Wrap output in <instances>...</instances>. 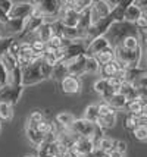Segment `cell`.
Returning <instances> with one entry per match:
<instances>
[{
  "label": "cell",
  "mask_w": 147,
  "mask_h": 157,
  "mask_svg": "<svg viewBox=\"0 0 147 157\" xmlns=\"http://www.w3.org/2000/svg\"><path fill=\"white\" fill-rule=\"evenodd\" d=\"M41 60L43 59H37L34 63L22 69V85L24 87L35 85V84L44 81V76L41 74Z\"/></svg>",
  "instance_id": "6da1fadb"
},
{
  "label": "cell",
  "mask_w": 147,
  "mask_h": 157,
  "mask_svg": "<svg viewBox=\"0 0 147 157\" xmlns=\"http://www.w3.org/2000/svg\"><path fill=\"white\" fill-rule=\"evenodd\" d=\"M35 3H37V7L44 18H53V21H59L60 13H62V2L41 0V2H35Z\"/></svg>",
  "instance_id": "7a4b0ae2"
},
{
  "label": "cell",
  "mask_w": 147,
  "mask_h": 157,
  "mask_svg": "<svg viewBox=\"0 0 147 157\" xmlns=\"http://www.w3.org/2000/svg\"><path fill=\"white\" fill-rule=\"evenodd\" d=\"M35 9H37V3L35 2H19V3H15L12 12L9 13V18L10 19L27 21L34 15Z\"/></svg>",
  "instance_id": "3957f363"
},
{
  "label": "cell",
  "mask_w": 147,
  "mask_h": 157,
  "mask_svg": "<svg viewBox=\"0 0 147 157\" xmlns=\"http://www.w3.org/2000/svg\"><path fill=\"white\" fill-rule=\"evenodd\" d=\"M96 128H97V123H91L83 117V119H77V121L74 122V125L71 126V131L75 132L79 137L91 138V140H93L94 132H96Z\"/></svg>",
  "instance_id": "277c9868"
},
{
  "label": "cell",
  "mask_w": 147,
  "mask_h": 157,
  "mask_svg": "<svg viewBox=\"0 0 147 157\" xmlns=\"http://www.w3.org/2000/svg\"><path fill=\"white\" fill-rule=\"evenodd\" d=\"M59 21L62 22L63 27L78 28V25H79V13H77L75 10L71 9L68 2H62V13H60Z\"/></svg>",
  "instance_id": "5b68a950"
},
{
  "label": "cell",
  "mask_w": 147,
  "mask_h": 157,
  "mask_svg": "<svg viewBox=\"0 0 147 157\" xmlns=\"http://www.w3.org/2000/svg\"><path fill=\"white\" fill-rule=\"evenodd\" d=\"M110 13H112V9L107 5V0H96V2H93V6H91L93 24H96L100 19H105L107 16H110Z\"/></svg>",
  "instance_id": "8992f818"
},
{
  "label": "cell",
  "mask_w": 147,
  "mask_h": 157,
  "mask_svg": "<svg viewBox=\"0 0 147 157\" xmlns=\"http://www.w3.org/2000/svg\"><path fill=\"white\" fill-rule=\"evenodd\" d=\"M96 150V143L91 140V138H84L79 137L77 140V143L72 148V153L77 157H83L85 154H90V153H94Z\"/></svg>",
  "instance_id": "52a82bcc"
},
{
  "label": "cell",
  "mask_w": 147,
  "mask_h": 157,
  "mask_svg": "<svg viewBox=\"0 0 147 157\" xmlns=\"http://www.w3.org/2000/svg\"><path fill=\"white\" fill-rule=\"evenodd\" d=\"M22 90H24L22 85L21 87H9V85H6L0 91V103H7V104L14 106L15 103H18V100H19Z\"/></svg>",
  "instance_id": "ba28073f"
},
{
  "label": "cell",
  "mask_w": 147,
  "mask_h": 157,
  "mask_svg": "<svg viewBox=\"0 0 147 157\" xmlns=\"http://www.w3.org/2000/svg\"><path fill=\"white\" fill-rule=\"evenodd\" d=\"M112 46L110 41L107 40L106 37H99L96 40H93L88 44L87 47V52H85V56H90V57H96L97 55H100L102 52H105L106 48H109Z\"/></svg>",
  "instance_id": "9c48e42d"
},
{
  "label": "cell",
  "mask_w": 147,
  "mask_h": 157,
  "mask_svg": "<svg viewBox=\"0 0 147 157\" xmlns=\"http://www.w3.org/2000/svg\"><path fill=\"white\" fill-rule=\"evenodd\" d=\"M60 90H62V93H65V94H71V96L78 94L81 91V81H79V78L72 76V75L66 76L60 82Z\"/></svg>",
  "instance_id": "30bf717a"
},
{
  "label": "cell",
  "mask_w": 147,
  "mask_h": 157,
  "mask_svg": "<svg viewBox=\"0 0 147 157\" xmlns=\"http://www.w3.org/2000/svg\"><path fill=\"white\" fill-rule=\"evenodd\" d=\"M85 62H87V56L83 55L77 57V59H74V60L68 62L66 65H68V71H69V75L72 76H83L85 74Z\"/></svg>",
  "instance_id": "8fae6325"
},
{
  "label": "cell",
  "mask_w": 147,
  "mask_h": 157,
  "mask_svg": "<svg viewBox=\"0 0 147 157\" xmlns=\"http://www.w3.org/2000/svg\"><path fill=\"white\" fill-rule=\"evenodd\" d=\"M119 71H121V65H119V62L115 59L113 62L107 63L105 66H100V76H102L103 79H110V78L118 75Z\"/></svg>",
  "instance_id": "7c38bea8"
},
{
  "label": "cell",
  "mask_w": 147,
  "mask_h": 157,
  "mask_svg": "<svg viewBox=\"0 0 147 157\" xmlns=\"http://www.w3.org/2000/svg\"><path fill=\"white\" fill-rule=\"evenodd\" d=\"M131 3H133L131 0H125V2L121 0L119 6L115 7L112 10V13H110L112 19L115 21V22H125V12H126V9L131 6Z\"/></svg>",
  "instance_id": "4fadbf2b"
},
{
  "label": "cell",
  "mask_w": 147,
  "mask_h": 157,
  "mask_svg": "<svg viewBox=\"0 0 147 157\" xmlns=\"http://www.w3.org/2000/svg\"><path fill=\"white\" fill-rule=\"evenodd\" d=\"M27 137H28L29 143H33L37 147H40L46 141V137L37 129V126H33V125H27Z\"/></svg>",
  "instance_id": "5bb4252c"
},
{
  "label": "cell",
  "mask_w": 147,
  "mask_h": 157,
  "mask_svg": "<svg viewBox=\"0 0 147 157\" xmlns=\"http://www.w3.org/2000/svg\"><path fill=\"white\" fill-rule=\"evenodd\" d=\"M53 35H55V33H53V25H52V22H46V24L37 31L38 40L43 41L44 44H49Z\"/></svg>",
  "instance_id": "9a60e30c"
},
{
  "label": "cell",
  "mask_w": 147,
  "mask_h": 157,
  "mask_svg": "<svg viewBox=\"0 0 147 157\" xmlns=\"http://www.w3.org/2000/svg\"><path fill=\"white\" fill-rule=\"evenodd\" d=\"M141 16H143V10H141L140 7L133 2V3H131V6L128 7V9H126V12H125V22L135 24Z\"/></svg>",
  "instance_id": "2e32d148"
},
{
  "label": "cell",
  "mask_w": 147,
  "mask_h": 157,
  "mask_svg": "<svg viewBox=\"0 0 147 157\" xmlns=\"http://www.w3.org/2000/svg\"><path fill=\"white\" fill-rule=\"evenodd\" d=\"M96 59H97V62L100 63V66H105V65H107V63L113 62L115 59H116V55H115V47L110 46L109 48H106L105 52H102L100 55L96 56Z\"/></svg>",
  "instance_id": "e0dca14e"
},
{
  "label": "cell",
  "mask_w": 147,
  "mask_h": 157,
  "mask_svg": "<svg viewBox=\"0 0 147 157\" xmlns=\"http://www.w3.org/2000/svg\"><path fill=\"white\" fill-rule=\"evenodd\" d=\"M105 103H107L112 109H124V107H126V104H128V100H126V97L122 96L121 93H116V94H113V96Z\"/></svg>",
  "instance_id": "ac0fdd59"
},
{
  "label": "cell",
  "mask_w": 147,
  "mask_h": 157,
  "mask_svg": "<svg viewBox=\"0 0 147 157\" xmlns=\"http://www.w3.org/2000/svg\"><path fill=\"white\" fill-rule=\"evenodd\" d=\"M93 25V18H91V6L88 9H85L83 13H79V25L78 28L83 31H88Z\"/></svg>",
  "instance_id": "d6986e66"
},
{
  "label": "cell",
  "mask_w": 147,
  "mask_h": 157,
  "mask_svg": "<svg viewBox=\"0 0 147 157\" xmlns=\"http://www.w3.org/2000/svg\"><path fill=\"white\" fill-rule=\"evenodd\" d=\"M25 22L27 21L24 19H9V22L5 27L7 28V31H10L14 34H22L24 29H25Z\"/></svg>",
  "instance_id": "ffe728a7"
},
{
  "label": "cell",
  "mask_w": 147,
  "mask_h": 157,
  "mask_svg": "<svg viewBox=\"0 0 147 157\" xmlns=\"http://www.w3.org/2000/svg\"><path fill=\"white\" fill-rule=\"evenodd\" d=\"M119 46L124 47L125 50H130V52H134V50H137L138 47H141L138 35H130V37H126V38H124V41Z\"/></svg>",
  "instance_id": "44dd1931"
},
{
  "label": "cell",
  "mask_w": 147,
  "mask_h": 157,
  "mask_svg": "<svg viewBox=\"0 0 147 157\" xmlns=\"http://www.w3.org/2000/svg\"><path fill=\"white\" fill-rule=\"evenodd\" d=\"M66 76H69L68 65H66V63H63V62L57 63L56 66L53 68V78H55V79H57L59 82H62Z\"/></svg>",
  "instance_id": "7402d4cb"
},
{
  "label": "cell",
  "mask_w": 147,
  "mask_h": 157,
  "mask_svg": "<svg viewBox=\"0 0 147 157\" xmlns=\"http://www.w3.org/2000/svg\"><path fill=\"white\" fill-rule=\"evenodd\" d=\"M84 119L91 123H97L100 119V113H99V104H91L88 106L84 112Z\"/></svg>",
  "instance_id": "603a6c76"
},
{
  "label": "cell",
  "mask_w": 147,
  "mask_h": 157,
  "mask_svg": "<svg viewBox=\"0 0 147 157\" xmlns=\"http://www.w3.org/2000/svg\"><path fill=\"white\" fill-rule=\"evenodd\" d=\"M68 5L72 10H75L77 13H83L85 9H88L90 6H93V2L91 0H72L68 2Z\"/></svg>",
  "instance_id": "cb8c5ba5"
},
{
  "label": "cell",
  "mask_w": 147,
  "mask_h": 157,
  "mask_svg": "<svg viewBox=\"0 0 147 157\" xmlns=\"http://www.w3.org/2000/svg\"><path fill=\"white\" fill-rule=\"evenodd\" d=\"M14 41H15L14 35H5V37L0 38V59L9 53V50L12 47Z\"/></svg>",
  "instance_id": "d4e9b609"
},
{
  "label": "cell",
  "mask_w": 147,
  "mask_h": 157,
  "mask_svg": "<svg viewBox=\"0 0 147 157\" xmlns=\"http://www.w3.org/2000/svg\"><path fill=\"white\" fill-rule=\"evenodd\" d=\"M56 121L59 125H62L65 128H71L74 122H75V117L72 113H68V112H60L59 115L56 116Z\"/></svg>",
  "instance_id": "484cf974"
},
{
  "label": "cell",
  "mask_w": 147,
  "mask_h": 157,
  "mask_svg": "<svg viewBox=\"0 0 147 157\" xmlns=\"http://www.w3.org/2000/svg\"><path fill=\"white\" fill-rule=\"evenodd\" d=\"M144 109H146V106H144L138 98H137V100H133V101H128V104H126V110H128V113H131V115H137V116H140L141 113L144 112Z\"/></svg>",
  "instance_id": "4316f807"
},
{
  "label": "cell",
  "mask_w": 147,
  "mask_h": 157,
  "mask_svg": "<svg viewBox=\"0 0 147 157\" xmlns=\"http://www.w3.org/2000/svg\"><path fill=\"white\" fill-rule=\"evenodd\" d=\"M14 117V109L7 103H0V121L9 122Z\"/></svg>",
  "instance_id": "83f0119b"
},
{
  "label": "cell",
  "mask_w": 147,
  "mask_h": 157,
  "mask_svg": "<svg viewBox=\"0 0 147 157\" xmlns=\"http://www.w3.org/2000/svg\"><path fill=\"white\" fill-rule=\"evenodd\" d=\"M100 72V63L97 62L96 57H90L87 56V62H85V74H97Z\"/></svg>",
  "instance_id": "f1b7e54d"
},
{
  "label": "cell",
  "mask_w": 147,
  "mask_h": 157,
  "mask_svg": "<svg viewBox=\"0 0 147 157\" xmlns=\"http://www.w3.org/2000/svg\"><path fill=\"white\" fill-rule=\"evenodd\" d=\"M115 123H116V113H110V115H107V116H100L97 125L100 128H112L115 126Z\"/></svg>",
  "instance_id": "f546056e"
},
{
  "label": "cell",
  "mask_w": 147,
  "mask_h": 157,
  "mask_svg": "<svg viewBox=\"0 0 147 157\" xmlns=\"http://www.w3.org/2000/svg\"><path fill=\"white\" fill-rule=\"evenodd\" d=\"M100 151H103L105 154H109L110 151L115 150V147H113V141L112 140H109V138H103V140H100V143L97 144V147Z\"/></svg>",
  "instance_id": "4dcf8cb0"
},
{
  "label": "cell",
  "mask_w": 147,
  "mask_h": 157,
  "mask_svg": "<svg viewBox=\"0 0 147 157\" xmlns=\"http://www.w3.org/2000/svg\"><path fill=\"white\" fill-rule=\"evenodd\" d=\"M107 88H109V85H107V79L100 78V79H97V81L94 82V91H96L97 94H100L102 97L105 96V93L107 91Z\"/></svg>",
  "instance_id": "1f68e13d"
},
{
  "label": "cell",
  "mask_w": 147,
  "mask_h": 157,
  "mask_svg": "<svg viewBox=\"0 0 147 157\" xmlns=\"http://www.w3.org/2000/svg\"><path fill=\"white\" fill-rule=\"evenodd\" d=\"M137 126H138V116H137V115H131V113H128L126 117H125V128L134 131Z\"/></svg>",
  "instance_id": "d6a6232c"
},
{
  "label": "cell",
  "mask_w": 147,
  "mask_h": 157,
  "mask_svg": "<svg viewBox=\"0 0 147 157\" xmlns=\"http://www.w3.org/2000/svg\"><path fill=\"white\" fill-rule=\"evenodd\" d=\"M122 84H124V81H122L121 78H118V76H113V78H110V79H107V85H109V88H112L115 93H119V91H121Z\"/></svg>",
  "instance_id": "836d02e7"
},
{
  "label": "cell",
  "mask_w": 147,
  "mask_h": 157,
  "mask_svg": "<svg viewBox=\"0 0 147 157\" xmlns=\"http://www.w3.org/2000/svg\"><path fill=\"white\" fill-rule=\"evenodd\" d=\"M21 55L24 56H29V57H35V53L33 50V46L31 43H27V41H21ZM37 59V57H35Z\"/></svg>",
  "instance_id": "e575fe53"
},
{
  "label": "cell",
  "mask_w": 147,
  "mask_h": 157,
  "mask_svg": "<svg viewBox=\"0 0 147 157\" xmlns=\"http://www.w3.org/2000/svg\"><path fill=\"white\" fill-rule=\"evenodd\" d=\"M41 74H43V76H44V79L53 78V66H50L44 59L41 60Z\"/></svg>",
  "instance_id": "d590c367"
},
{
  "label": "cell",
  "mask_w": 147,
  "mask_h": 157,
  "mask_svg": "<svg viewBox=\"0 0 147 157\" xmlns=\"http://www.w3.org/2000/svg\"><path fill=\"white\" fill-rule=\"evenodd\" d=\"M44 121V116H43L41 112H33L28 117V125H33V126H37L38 123Z\"/></svg>",
  "instance_id": "8d00e7d4"
},
{
  "label": "cell",
  "mask_w": 147,
  "mask_h": 157,
  "mask_svg": "<svg viewBox=\"0 0 147 157\" xmlns=\"http://www.w3.org/2000/svg\"><path fill=\"white\" fill-rule=\"evenodd\" d=\"M133 132L138 141H147V126H137Z\"/></svg>",
  "instance_id": "74e56055"
},
{
  "label": "cell",
  "mask_w": 147,
  "mask_h": 157,
  "mask_svg": "<svg viewBox=\"0 0 147 157\" xmlns=\"http://www.w3.org/2000/svg\"><path fill=\"white\" fill-rule=\"evenodd\" d=\"M6 85H7V72H6L5 65H3L2 60H0V91L5 88Z\"/></svg>",
  "instance_id": "f35d334b"
},
{
  "label": "cell",
  "mask_w": 147,
  "mask_h": 157,
  "mask_svg": "<svg viewBox=\"0 0 147 157\" xmlns=\"http://www.w3.org/2000/svg\"><path fill=\"white\" fill-rule=\"evenodd\" d=\"M63 43H65V38H63L62 35H53L49 44L53 46L55 48H57V50H60V48H63Z\"/></svg>",
  "instance_id": "ab89813d"
},
{
  "label": "cell",
  "mask_w": 147,
  "mask_h": 157,
  "mask_svg": "<svg viewBox=\"0 0 147 157\" xmlns=\"http://www.w3.org/2000/svg\"><path fill=\"white\" fill-rule=\"evenodd\" d=\"M14 2H10V0H0V10H3L5 13H10L12 12V9H14Z\"/></svg>",
  "instance_id": "60d3db41"
},
{
  "label": "cell",
  "mask_w": 147,
  "mask_h": 157,
  "mask_svg": "<svg viewBox=\"0 0 147 157\" xmlns=\"http://www.w3.org/2000/svg\"><path fill=\"white\" fill-rule=\"evenodd\" d=\"M99 113H100V116H107L110 113H115V110L107 103H102V104H99Z\"/></svg>",
  "instance_id": "b9f144b4"
},
{
  "label": "cell",
  "mask_w": 147,
  "mask_h": 157,
  "mask_svg": "<svg viewBox=\"0 0 147 157\" xmlns=\"http://www.w3.org/2000/svg\"><path fill=\"white\" fill-rule=\"evenodd\" d=\"M9 55H12L15 59H18L19 55H21V41H14V44H12V47L9 50Z\"/></svg>",
  "instance_id": "7bdbcfd3"
},
{
  "label": "cell",
  "mask_w": 147,
  "mask_h": 157,
  "mask_svg": "<svg viewBox=\"0 0 147 157\" xmlns=\"http://www.w3.org/2000/svg\"><path fill=\"white\" fill-rule=\"evenodd\" d=\"M134 87L137 90H140V88H147V75L144 74L143 76H140L137 81L134 82Z\"/></svg>",
  "instance_id": "ee69618b"
},
{
  "label": "cell",
  "mask_w": 147,
  "mask_h": 157,
  "mask_svg": "<svg viewBox=\"0 0 147 157\" xmlns=\"http://www.w3.org/2000/svg\"><path fill=\"white\" fill-rule=\"evenodd\" d=\"M113 147H115V150H116V151L122 153V154H125L126 143H124V141H113Z\"/></svg>",
  "instance_id": "f6af8a7d"
},
{
  "label": "cell",
  "mask_w": 147,
  "mask_h": 157,
  "mask_svg": "<svg viewBox=\"0 0 147 157\" xmlns=\"http://www.w3.org/2000/svg\"><path fill=\"white\" fill-rule=\"evenodd\" d=\"M138 126H147V115L144 112L138 116Z\"/></svg>",
  "instance_id": "bcb514c9"
},
{
  "label": "cell",
  "mask_w": 147,
  "mask_h": 157,
  "mask_svg": "<svg viewBox=\"0 0 147 157\" xmlns=\"http://www.w3.org/2000/svg\"><path fill=\"white\" fill-rule=\"evenodd\" d=\"M134 3H135V5H137L138 7H140L141 10L147 9V0H134Z\"/></svg>",
  "instance_id": "7dc6e473"
},
{
  "label": "cell",
  "mask_w": 147,
  "mask_h": 157,
  "mask_svg": "<svg viewBox=\"0 0 147 157\" xmlns=\"http://www.w3.org/2000/svg\"><path fill=\"white\" fill-rule=\"evenodd\" d=\"M143 59H144V63L147 66V40L144 41V46H143Z\"/></svg>",
  "instance_id": "c3c4849f"
},
{
  "label": "cell",
  "mask_w": 147,
  "mask_h": 157,
  "mask_svg": "<svg viewBox=\"0 0 147 157\" xmlns=\"http://www.w3.org/2000/svg\"><path fill=\"white\" fill-rule=\"evenodd\" d=\"M107 156L109 157H124V154H122V153H119V151H116V150H113V151H110Z\"/></svg>",
  "instance_id": "681fc988"
},
{
  "label": "cell",
  "mask_w": 147,
  "mask_h": 157,
  "mask_svg": "<svg viewBox=\"0 0 147 157\" xmlns=\"http://www.w3.org/2000/svg\"><path fill=\"white\" fill-rule=\"evenodd\" d=\"M143 16L147 19V9H144V10H143Z\"/></svg>",
  "instance_id": "f907efd6"
},
{
  "label": "cell",
  "mask_w": 147,
  "mask_h": 157,
  "mask_svg": "<svg viewBox=\"0 0 147 157\" xmlns=\"http://www.w3.org/2000/svg\"><path fill=\"white\" fill-rule=\"evenodd\" d=\"M2 37H5V35H3V34H2V31H0V38H2Z\"/></svg>",
  "instance_id": "816d5d0a"
},
{
  "label": "cell",
  "mask_w": 147,
  "mask_h": 157,
  "mask_svg": "<svg viewBox=\"0 0 147 157\" xmlns=\"http://www.w3.org/2000/svg\"><path fill=\"white\" fill-rule=\"evenodd\" d=\"M25 157H35V156H25Z\"/></svg>",
  "instance_id": "f5cc1de1"
},
{
  "label": "cell",
  "mask_w": 147,
  "mask_h": 157,
  "mask_svg": "<svg viewBox=\"0 0 147 157\" xmlns=\"http://www.w3.org/2000/svg\"><path fill=\"white\" fill-rule=\"evenodd\" d=\"M0 129H2V122H0Z\"/></svg>",
  "instance_id": "db71d44e"
},
{
  "label": "cell",
  "mask_w": 147,
  "mask_h": 157,
  "mask_svg": "<svg viewBox=\"0 0 147 157\" xmlns=\"http://www.w3.org/2000/svg\"><path fill=\"white\" fill-rule=\"evenodd\" d=\"M105 157H109V156H105Z\"/></svg>",
  "instance_id": "11a10c76"
}]
</instances>
